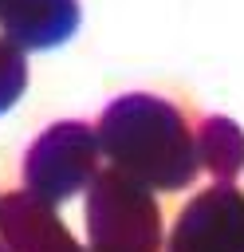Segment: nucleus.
<instances>
[{
  "label": "nucleus",
  "mask_w": 244,
  "mask_h": 252,
  "mask_svg": "<svg viewBox=\"0 0 244 252\" xmlns=\"http://www.w3.org/2000/svg\"><path fill=\"white\" fill-rule=\"evenodd\" d=\"M94 134L110 169L142 181L153 193L189 189L201 173L197 134L189 130L185 114L161 94H118L98 114Z\"/></svg>",
  "instance_id": "obj_1"
},
{
  "label": "nucleus",
  "mask_w": 244,
  "mask_h": 252,
  "mask_svg": "<svg viewBox=\"0 0 244 252\" xmlns=\"http://www.w3.org/2000/svg\"><path fill=\"white\" fill-rule=\"evenodd\" d=\"M87 240L91 252H161V209L153 201V189L142 181L118 173V169H98V177L87 189Z\"/></svg>",
  "instance_id": "obj_2"
},
{
  "label": "nucleus",
  "mask_w": 244,
  "mask_h": 252,
  "mask_svg": "<svg viewBox=\"0 0 244 252\" xmlns=\"http://www.w3.org/2000/svg\"><path fill=\"white\" fill-rule=\"evenodd\" d=\"M98 134L87 122L63 118L51 122L24 154V189L47 205H63L75 193L91 189L98 177Z\"/></svg>",
  "instance_id": "obj_3"
},
{
  "label": "nucleus",
  "mask_w": 244,
  "mask_h": 252,
  "mask_svg": "<svg viewBox=\"0 0 244 252\" xmlns=\"http://www.w3.org/2000/svg\"><path fill=\"white\" fill-rule=\"evenodd\" d=\"M165 252H244V193L228 181L201 189L177 213Z\"/></svg>",
  "instance_id": "obj_4"
},
{
  "label": "nucleus",
  "mask_w": 244,
  "mask_h": 252,
  "mask_svg": "<svg viewBox=\"0 0 244 252\" xmlns=\"http://www.w3.org/2000/svg\"><path fill=\"white\" fill-rule=\"evenodd\" d=\"M79 24V0H0V35L24 55L63 47Z\"/></svg>",
  "instance_id": "obj_5"
},
{
  "label": "nucleus",
  "mask_w": 244,
  "mask_h": 252,
  "mask_svg": "<svg viewBox=\"0 0 244 252\" xmlns=\"http://www.w3.org/2000/svg\"><path fill=\"white\" fill-rule=\"evenodd\" d=\"M0 244L8 252H83L55 205L31 197L28 189L0 197Z\"/></svg>",
  "instance_id": "obj_6"
},
{
  "label": "nucleus",
  "mask_w": 244,
  "mask_h": 252,
  "mask_svg": "<svg viewBox=\"0 0 244 252\" xmlns=\"http://www.w3.org/2000/svg\"><path fill=\"white\" fill-rule=\"evenodd\" d=\"M193 134H197L201 169H209L216 181L232 185V177L244 173V130L224 114H209V118H201V126Z\"/></svg>",
  "instance_id": "obj_7"
},
{
  "label": "nucleus",
  "mask_w": 244,
  "mask_h": 252,
  "mask_svg": "<svg viewBox=\"0 0 244 252\" xmlns=\"http://www.w3.org/2000/svg\"><path fill=\"white\" fill-rule=\"evenodd\" d=\"M28 91V55L0 35V114H8Z\"/></svg>",
  "instance_id": "obj_8"
},
{
  "label": "nucleus",
  "mask_w": 244,
  "mask_h": 252,
  "mask_svg": "<svg viewBox=\"0 0 244 252\" xmlns=\"http://www.w3.org/2000/svg\"><path fill=\"white\" fill-rule=\"evenodd\" d=\"M0 252H8V248H4V244H0Z\"/></svg>",
  "instance_id": "obj_9"
}]
</instances>
